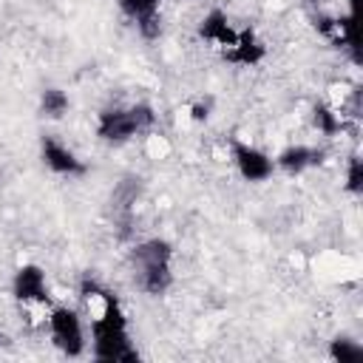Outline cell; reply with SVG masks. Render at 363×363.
<instances>
[{"label": "cell", "mask_w": 363, "mask_h": 363, "mask_svg": "<svg viewBox=\"0 0 363 363\" xmlns=\"http://www.w3.org/2000/svg\"><path fill=\"white\" fill-rule=\"evenodd\" d=\"M91 354L99 363H136L139 349L128 332V315L119 298L108 289L102 306L91 318Z\"/></svg>", "instance_id": "6da1fadb"}, {"label": "cell", "mask_w": 363, "mask_h": 363, "mask_svg": "<svg viewBox=\"0 0 363 363\" xmlns=\"http://www.w3.org/2000/svg\"><path fill=\"white\" fill-rule=\"evenodd\" d=\"M130 267L136 286L159 298L173 286V244L164 238H145L130 250Z\"/></svg>", "instance_id": "7a4b0ae2"}, {"label": "cell", "mask_w": 363, "mask_h": 363, "mask_svg": "<svg viewBox=\"0 0 363 363\" xmlns=\"http://www.w3.org/2000/svg\"><path fill=\"white\" fill-rule=\"evenodd\" d=\"M156 122V111L150 102H136L128 108H105L96 119V136L108 145H125L136 133L150 130Z\"/></svg>", "instance_id": "3957f363"}, {"label": "cell", "mask_w": 363, "mask_h": 363, "mask_svg": "<svg viewBox=\"0 0 363 363\" xmlns=\"http://www.w3.org/2000/svg\"><path fill=\"white\" fill-rule=\"evenodd\" d=\"M48 332L54 346L65 354V357H82L85 354V326L77 309L71 306H51L48 309Z\"/></svg>", "instance_id": "277c9868"}, {"label": "cell", "mask_w": 363, "mask_h": 363, "mask_svg": "<svg viewBox=\"0 0 363 363\" xmlns=\"http://www.w3.org/2000/svg\"><path fill=\"white\" fill-rule=\"evenodd\" d=\"M11 295L23 306H45L51 301L48 298L45 269L40 264H23V267H17L14 269V278H11Z\"/></svg>", "instance_id": "5b68a950"}, {"label": "cell", "mask_w": 363, "mask_h": 363, "mask_svg": "<svg viewBox=\"0 0 363 363\" xmlns=\"http://www.w3.org/2000/svg\"><path fill=\"white\" fill-rule=\"evenodd\" d=\"M40 159H43V164H45L51 173H57V176L74 179V176H85V173H88V164H85L68 145H62L57 136H48V133L40 139Z\"/></svg>", "instance_id": "8992f818"}, {"label": "cell", "mask_w": 363, "mask_h": 363, "mask_svg": "<svg viewBox=\"0 0 363 363\" xmlns=\"http://www.w3.org/2000/svg\"><path fill=\"white\" fill-rule=\"evenodd\" d=\"M233 162H235V170L244 182H267L275 170V159H269V153H264L261 147L250 145V142H241V139H233Z\"/></svg>", "instance_id": "52a82bcc"}, {"label": "cell", "mask_w": 363, "mask_h": 363, "mask_svg": "<svg viewBox=\"0 0 363 363\" xmlns=\"http://www.w3.org/2000/svg\"><path fill=\"white\" fill-rule=\"evenodd\" d=\"M199 37H201L204 43L221 48V54H224L227 48L235 45L238 31L230 26V17H227L221 9H210V11L201 17V23H199Z\"/></svg>", "instance_id": "ba28073f"}, {"label": "cell", "mask_w": 363, "mask_h": 363, "mask_svg": "<svg viewBox=\"0 0 363 363\" xmlns=\"http://www.w3.org/2000/svg\"><path fill=\"white\" fill-rule=\"evenodd\" d=\"M326 159L323 147H312V145H289L275 156V167H281L289 176H301L303 170L320 164Z\"/></svg>", "instance_id": "9c48e42d"}, {"label": "cell", "mask_w": 363, "mask_h": 363, "mask_svg": "<svg viewBox=\"0 0 363 363\" xmlns=\"http://www.w3.org/2000/svg\"><path fill=\"white\" fill-rule=\"evenodd\" d=\"M264 57H267V45L258 40L252 28H241L235 37V45L224 51V60L235 65H258Z\"/></svg>", "instance_id": "30bf717a"}, {"label": "cell", "mask_w": 363, "mask_h": 363, "mask_svg": "<svg viewBox=\"0 0 363 363\" xmlns=\"http://www.w3.org/2000/svg\"><path fill=\"white\" fill-rule=\"evenodd\" d=\"M68 108H71V99H68V94L62 88H54V85L43 88V94H40V113L45 119H62L68 113Z\"/></svg>", "instance_id": "8fae6325"}, {"label": "cell", "mask_w": 363, "mask_h": 363, "mask_svg": "<svg viewBox=\"0 0 363 363\" xmlns=\"http://www.w3.org/2000/svg\"><path fill=\"white\" fill-rule=\"evenodd\" d=\"M329 357L335 363H360L363 360V346L346 335H337L332 343H329Z\"/></svg>", "instance_id": "7c38bea8"}, {"label": "cell", "mask_w": 363, "mask_h": 363, "mask_svg": "<svg viewBox=\"0 0 363 363\" xmlns=\"http://www.w3.org/2000/svg\"><path fill=\"white\" fill-rule=\"evenodd\" d=\"M312 125H315L318 133H323V136H335V133H340V128H343L340 116H337L326 102H318V105L312 108Z\"/></svg>", "instance_id": "4fadbf2b"}, {"label": "cell", "mask_w": 363, "mask_h": 363, "mask_svg": "<svg viewBox=\"0 0 363 363\" xmlns=\"http://www.w3.org/2000/svg\"><path fill=\"white\" fill-rule=\"evenodd\" d=\"M116 6H119V11H122L125 17H130L133 23H139V20H145V17L159 14L162 0H116Z\"/></svg>", "instance_id": "5bb4252c"}, {"label": "cell", "mask_w": 363, "mask_h": 363, "mask_svg": "<svg viewBox=\"0 0 363 363\" xmlns=\"http://www.w3.org/2000/svg\"><path fill=\"white\" fill-rule=\"evenodd\" d=\"M346 190L352 196H360L363 193V162H360V156H349V164H346Z\"/></svg>", "instance_id": "9a60e30c"}, {"label": "cell", "mask_w": 363, "mask_h": 363, "mask_svg": "<svg viewBox=\"0 0 363 363\" xmlns=\"http://www.w3.org/2000/svg\"><path fill=\"white\" fill-rule=\"evenodd\" d=\"M136 31H139L142 40H147V43L159 40V37H162V14H153V17L139 20V23H136Z\"/></svg>", "instance_id": "2e32d148"}, {"label": "cell", "mask_w": 363, "mask_h": 363, "mask_svg": "<svg viewBox=\"0 0 363 363\" xmlns=\"http://www.w3.org/2000/svg\"><path fill=\"white\" fill-rule=\"evenodd\" d=\"M210 111H213V99L210 96L207 99H199V102L190 105V119L193 122H207L210 119Z\"/></svg>", "instance_id": "e0dca14e"}, {"label": "cell", "mask_w": 363, "mask_h": 363, "mask_svg": "<svg viewBox=\"0 0 363 363\" xmlns=\"http://www.w3.org/2000/svg\"><path fill=\"white\" fill-rule=\"evenodd\" d=\"M346 3H349V14L360 20V0H346Z\"/></svg>", "instance_id": "ac0fdd59"}, {"label": "cell", "mask_w": 363, "mask_h": 363, "mask_svg": "<svg viewBox=\"0 0 363 363\" xmlns=\"http://www.w3.org/2000/svg\"><path fill=\"white\" fill-rule=\"evenodd\" d=\"M0 182H3V170H0Z\"/></svg>", "instance_id": "d6986e66"}]
</instances>
